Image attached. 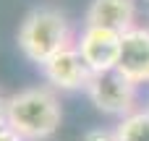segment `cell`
I'll return each mask as SVG.
<instances>
[{
	"label": "cell",
	"mask_w": 149,
	"mask_h": 141,
	"mask_svg": "<svg viewBox=\"0 0 149 141\" xmlns=\"http://www.w3.org/2000/svg\"><path fill=\"white\" fill-rule=\"evenodd\" d=\"M147 107H149V102H147Z\"/></svg>",
	"instance_id": "7c38bea8"
},
{
	"label": "cell",
	"mask_w": 149,
	"mask_h": 141,
	"mask_svg": "<svg viewBox=\"0 0 149 141\" xmlns=\"http://www.w3.org/2000/svg\"><path fill=\"white\" fill-rule=\"evenodd\" d=\"M118 141H149V107H136L115 126Z\"/></svg>",
	"instance_id": "ba28073f"
},
{
	"label": "cell",
	"mask_w": 149,
	"mask_h": 141,
	"mask_svg": "<svg viewBox=\"0 0 149 141\" xmlns=\"http://www.w3.org/2000/svg\"><path fill=\"white\" fill-rule=\"evenodd\" d=\"M84 92H86L89 102L100 113L113 115L118 120L136 110L139 86L128 76H123L118 68H110V71H102V73H92V78H89Z\"/></svg>",
	"instance_id": "3957f363"
},
{
	"label": "cell",
	"mask_w": 149,
	"mask_h": 141,
	"mask_svg": "<svg viewBox=\"0 0 149 141\" xmlns=\"http://www.w3.org/2000/svg\"><path fill=\"white\" fill-rule=\"evenodd\" d=\"M5 102H8V97H5V94L0 92V120L5 118Z\"/></svg>",
	"instance_id": "8fae6325"
},
{
	"label": "cell",
	"mask_w": 149,
	"mask_h": 141,
	"mask_svg": "<svg viewBox=\"0 0 149 141\" xmlns=\"http://www.w3.org/2000/svg\"><path fill=\"white\" fill-rule=\"evenodd\" d=\"M16 39H18V50L24 52V58L37 65L47 63L60 50L76 44L68 18L58 8H47V5H39L24 16Z\"/></svg>",
	"instance_id": "7a4b0ae2"
},
{
	"label": "cell",
	"mask_w": 149,
	"mask_h": 141,
	"mask_svg": "<svg viewBox=\"0 0 149 141\" xmlns=\"http://www.w3.org/2000/svg\"><path fill=\"white\" fill-rule=\"evenodd\" d=\"M39 68H42V76H45L47 86H52L55 92H79V89H86V84L92 78V71L84 63V58L79 55L76 44L60 50L58 55H52Z\"/></svg>",
	"instance_id": "277c9868"
},
{
	"label": "cell",
	"mask_w": 149,
	"mask_h": 141,
	"mask_svg": "<svg viewBox=\"0 0 149 141\" xmlns=\"http://www.w3.org/2000/svg\"><path fill=\"white\" fill-rule=\"evenodd\" d=\"M115 68L136 86L149 84V26H134L120 34V55Z\"/></svg>",
	"instance_id": "8992f818"
},
{
	"label": "cell",
	"mask_w": 149,
	"mask_h": 141,
	"mask_svg": "<svg viewBox=\"0 0 149 141\" xmlns=\"http://www.w3.org/2000/svg\"><path fill=\"white\" fill-rule=\"evenodd\" d=\"M5 120L26 141H45L60 128L63 107L52 86H26L8 97Z\"/></svg>",
	"instance_id": "6da1fadb"
},
{
	"label": "cell",
	"mask_w": 149,
	"mask_h": 141,
	"mask_svg": "<svg viewBox=\"0 0 149 141\" xmlns=\"http://www.w3.org/2000/svg\"><path fill=\"white\" fill-rule=\"evenodd\" d=\"M84 26L123 34L136 26V0H92L84 13Z\"/></svg>",
	"instance_id": "52a82bcc"
},
{
	"label": "cell",
	"mask_w": 149,
	"mask_h": 141,
	"mask_svg": "<svg viewBox=\"0 0 149 141\" xmlns=\"http://www.w3.org/2000/svg\"><path fill=\"white\" fill-rule=\"evenodd\" d=\"M0 141H26V139H24V136H21V133L3 118V120H0Z\"/></svg>",
	"instance_id": "30bf717a"
},
{
	"label": "cell",
	"mask_w": 149,
	"mask_h": 141,
	"mask_svg": "<svg viewBox=\"0 0 149 141\" xmlns=\"http://www.w3.org/2000/svg\"><path fill=\"white\" fill-rule=\"evenodd\" d=\"M81 141H118V133L115 128H92L84 133Z\"/></svg>",
	"instance_id": "9c48e42d"
},
{
	"label": "cell",
	"mask_w": 149,
	"mask_h": 141,
	"mask_svg": "<svg viewBox=\"0 0 149 141\" xmlns=\"http://www.w3.org/2000/svg\"><path fill=\"white\" fill-rule=\"evenodd\" d=\"M76 50L89 65L92 73H102L118 65L120 55V34L100 26H84L76 37Z\"/></svg>",
	"instance_id": "5b68a950"
}]
</instances>
